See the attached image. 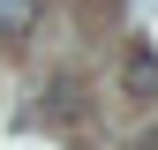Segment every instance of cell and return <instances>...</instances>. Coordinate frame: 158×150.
<instances>
[{
	"instance_id": "cell-1",
	"label": "cell",
	"mask_w": 158,
	"mask_h": 150,
	"mask_svg": "<svg viewBox=\"0 0 158 150\" xmlns=\"http://www.w3.org/2000/svg\"><path fill=\"white\" fill-rule=\"evenodd\" d=\"M45 120H53V128H83V75H53V90H45Z\"/></svg>"
},
{
	"instance_id": "cell-2",
	"label": "cell",
	"mask_w": 158,
	"mask_h": 150,
	"mask_svg": "<svg viewBox=\"0 0 158 150\" xmlns=\"http://www.w3.org/2000/svg\"><path fill=\"white\" fill-rule=\"evenodd\" d=\"M121 90H128V98H158V53H143V45H135L128 53V60H121Z\"/></svg>"
},
{
	"instance_id": "cell-3",
	"label": "cell",
	"mask_w": 158,
	"mask_h": 150,
	"mask_svg": "<svg viewBox=\"0 0 158 150\" xmlns=\"http://www.w3.org/2000/svg\"><path fill=\"white\" fill-rule=\"evenodd\" d=\"M38 23V8H30V0H0V38H23Z\"/></svg>"
}]
</instances>
